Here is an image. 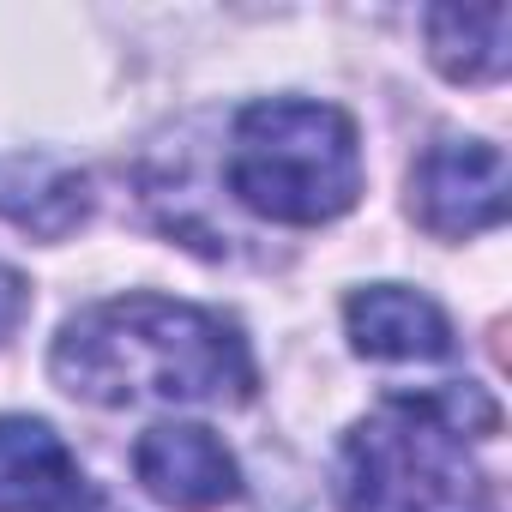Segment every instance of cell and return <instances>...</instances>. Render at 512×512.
<instances>
[{
	"mask_svg": "<svg viewBox=\"0 0 512 512\" xmlns=\"http://www.w3.org/2000/svg\"><path fill=\"white\" fill-rule=\"evenodd\" d=\"M55 380L85 404H241L253 356L241 332L193 302L115 296L67 320L49 356Z\"/></svg>",
	"mask_w": 512,
	"mask_h": 512,
	"instance_id": "1",
	"label": "cell"
},
{
	"mask_svg": "<svg viewBox=\"0 0 512 512\" xmlns=\"http://www.w3.org/2000/svg\"><path fill=\"white\" fill-rule=\"evenodd\" d=\"M61 512H127V506H115V500H109L103 488H79V494H73V500L61 506Z\"/></svg>",
	"mask_w": 512,
	"mask_h": 512,
	"instance_id": "11",
	"label": "cell"
},
{
	"mask_svg": "<svg viewBox=\"0 0 512 512\" xmlns=\"http://www.w3.org/2000/svg\"><path fill=\"white\" fill-rule=\"evenodd\" d=\"M506 37H512V13L500 7H434L428 13V49L440 61L446 79L482 85L506 73Z\"/></svg>",
	"mask_w": 512,
	"mask_h": 512,
	"instance_id": "9",
	"label": "cell"
},
{
	"mask_svg": "<svg viewBox=\"0 0 512 512\" xmlns=\"http://www.w3.org/2000/svg\"><path fill=\"white\" fill-rule=\"evenodd\" d=\"M133 476L145 482L151 500H163L175 512H217L223 500L241 494V470H235L229 446L199 422L145 428L133 446Z\"/></svg>",
	"mask_w": 512,
	"mask_h": 512,
	"instance_id": "5",
	"label": "cell"
},
{
	"mask_svg": "<svg viewBox=\"0 0 512 512\" xmlns=\"http://www.w3.org/2000/svg\"><path fill=\"white\" fill-rule=\"evenodd\" d=\"M79 488V464L49 422L0 416V512H61Z\"/></svg>",
	"mask_w": 512,
	"mask_h": 512,
	"instance_id": "7",
	"label": "cell"
},
{
	"mask_svg": "<svg viewBox=\"0 0 512 512\" xmlns=\"http://www.w3.org/2000/svg\"><path fill=\"white\" fill-rule=\"evenodd\" d=\"M91 211V181L61 157H0V217L31 235H67Z\"/></svg>",
	"mask_w": 512,
	"mask_h": 512,
	"instance_id": "8",
	"label": "cell"
},
{
	"mask_svg": "<svg viewBox=\"0 0 512 512\" xmlns=\"http://www.w3.org/2000/svg\"><path fill=\"white\" fill-rule=\"evenodd\" d=\"M500 410L482 386L386 398L338 458L344 512H494L488 476L464 452V434H494Z\"/></svg>",
	"mask_w": 512,
	"mask_h": 512,
	"instance_id": "2",
	"label": "cell"
},
{
	"mask_svg": "<svg viewBox=\"0 0 512 512\" xmlns=\"http://www.w3.org/2000/svg\"><path fill=\"white\" fill-rule=\"evenodd\" d=\"M410 205L428 235H476L506 217V157L488 139H440L410 175Z\"/></svg>",
	"mask_w": 512,
	"mask_h": 512,
	"instance_id": "4",
	"label": "cell"
},
{
	"mask_svg": "<svg viewBox=\"0 0 512 512\" xmlns=\"http://www.w3.org/2000/svg\"><path fill=\"white\" fill-rule=\"evenodd\" d=\"M19 320H25V278L13 266H0V338H7Z\"/></svg>",
	"mask_w": 512,
	"mask_h": 512,
	"instance_id": "10",
	"label": "cell"
},
{
	"mask_svg": "<svg viewBox=\"0 0 512 512\" xmlns=\"http://www.w3.org/2000/svg\"><path fill=\"white\" fill-rule=\"evenodd\" d=\"M229 193L272 223H332L362 193L356 121L332 103H247L229 133Z\"/></svg>",
	"mask_w": 512,
	"mask_h": 512,
	"instance_id": "3",
	"label": "cell"
},
{
	"mask_svg": "<svg viewBox=\"0 0 512 512\" xmlns=\"http://www.w3.org/2000/svg\"><path fill=\"white\" fill-rule=\"evenodd\" d=\"M344 320H350L356 350L374 362H440V356H452V320L422 290H404V284L356 290Z\"/></svg>",
	"mask_w": 512,
	"mask_h": 512,
	"instance_id": "6",
	"label": "cell"
}]
</instances>
